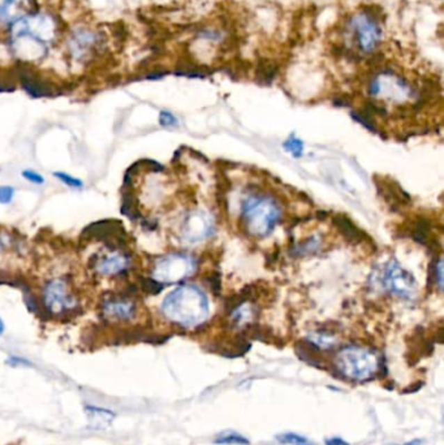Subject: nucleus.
Here are the masks:
<instances>
[{
    "mask_svg": "<svg viewBox=\"0 0 444 445\" xmlns=\"http://www.w3.org/2000/svg\"><path fill=\"white\" fill-rule=\"evenodd\" d=\"M56 26L47 15L24 16L12 26V49L25 61L43 59L55 38Z\"/></svg>",
    "mask_w": 444,
    "mask_h": 445,
    "instance_id": "nucleus-1",
    "label": "nucleus"
},
{
    "mask_svg": "<svg viewBox=\"0 0 444 445\" xmlns=\"http://www.w3.org/2000/svg\"><path fill=\"white\" fill-rule=\"evenodd\" d=\"M206 300L197 289L180 288L166 297L161 312L175 323L192 325L206 315Z\"/></svg>",
    "mask_w": 444,
    "mask_h": 445,
    "instance_id": "nucleus-2",
    "label": "nucleus"
},
{
    "mask_svg": "<svg viewBox=\"0 0 444 445\" xmlns=\"http://www.w3.org/2000/svg\"><path fill=\"white\" fill-rule=\"evenodd\" d=\"M338 367L345 378L354 382H366L376 374L379 359L367 349L349 346L338 355Z\"/></svg>",
    "mask_w": 444,
    "mask_h": 445,
    "instance_id": "nucleus-3",
    "label": "nucleus"
},
{
    "mask_svg": "<svg viewBox=\"0 0 444 445\" xmlns=\"http://www.w3.org/2000/svg\"><path fill=\"white\" fill-rule=\"evenodd\" d=\"M349 29L358 50L363 54L373 52L382 37L379 16L373 10H363L351 19Z\"/></svg>",
    "mask_w": 444,
    "mask_h": 445,
    "instance_id": "nucleus-4",
    "label": "nucleus"
},
{
    "mask_svg": "<svg viewBox=\"0 0 444 445\" xmlns=\"http://www.w3.org/2000/svg\"><path fill=\"white\" fill-rule=\"evenodd\" d=\"M242 215L253 234L266 236L271 232L279 213L273 203L267 200L251 197L244 202Z\"/></svg>",
    "mask_w": 444,
    "mask_h": 445,
    "instance_id": "nucleus-5",
    "label": "nucleus"
},
{
    "mask_svg": "<svg viewBox=\"0 0 444 445\" xmlns=\"http://www.w3.org/2000/svg\"><path fill=\"white\" fill-rule=\"evenodd\" d=\"M42 300L47 313L55 316L67 315L79 307V298L72 293L67 280L61 277L45 284Z\"/></svg>",
    "mask_w": 444,
    "mask_h": 445,
    "instance_id": "nucleus-6",
    "label": "nucleus"
},
{
    "mask_svg": "<svg viewBox=\"0 0 444 445\" xmlns=\"http://www.w3.org/2000/svg\"><path fill=\"white\" fill-rule=\"evenodd\" d=\"M193 262L182 255H168L161 258L155 266L154 277L159 283H173L179 282L182 277L189 276L192 273Z\"/></svg>",
    "mask_w": 444,
    "mask_h": 445,
    "instance_id": "nucleus-7",
    "label": "nucleus"
},
{
    "mask_svg": "<svg viewBox=\"0 0 444 445\" xmlns=\"http://www.w3.org/2000/svg\"><path fill=\"white\" fill-rule=\"evenodd\" d=\"M94 271L101 276H119L132 267L131 255L120 250L100 255L93 264Z\"/></svg>",
    "mask_w": 444,
    "mask_h": 445,
    "instance_id": "nucleus-8",
    "label": "nucleus"
},
{
    "mask_svg": "<svg viewBox=\"0 0 444 445\" xmlns=\"http://www.w3.org/2000/svg\"><path fill=\"white\" fill-rule=\"evenodd\" d=\"M384 283L393 293L405 298H409L415 289V283L412 275L406 273L396 262L388 264L384 275Z\"/></svg>",
    "mask_w": 444,
    "mask_h": 445,
    "instance_id": "nucleus-9",
    "label": "nucleus"
},
{
    "mask_svg": "<svg viewBox=\"0 0 444 445\" xmlns=\"http://www.w3.org/2000/svg\"><path fill=\"white\" fill-rule=\"evenodd\" d=\"M137 312L136 304L129 297H110L102 304V313L106 319L113 322H128Z\"/></svg>",
    "mask_w": 444,
    "mask_h": 445,
    "instance_id": "nucleus-10",
    "label": "nucleus"
},
{
    "mask_svg": "<svg viewBox=\"0 0 444 445\" xmlns=\"http://www.w3.org/2000/svg\"><path fill=\"white\" fill-rule=\"evenodd\" d=\"M28 0H0V24L16 22L24 17Z\"/></svg>",
    "mask_w": 444,
    "mask_h": 445,
    "instance_id": "nucleus-11",
    "label": "nucleus"
},
{
    "mask_svg": "<svg viewBox=\"0 0 444 445\" xmlns=\"http://www.w3.org/2000/svg\"><path fill=\"white\" fill-rule=\"evenodd\" d=\"M95 34L90 31H80L76 35H73L71 41V51L76 58L85 56L90 54L93 46L95 44Z\"/></svg>",
    "mask_w": 444,
    "mask_h": 445,
    "instance_id": "nucleus-12",
    "label": "nucleus"
},
{
    "mask_svg": "<svg viewBox=\"0 0 444 445\" xmlns=\"http://www.w3.org/2000/svg\"><path fill=\"white\" fill-rule=\"evenodd\" d=\"M21 82L24 89L31 94V97H49L51 92V88L45 81H42L37 76H33L31 73H22L21 74Z\"/></svg>",
    "mask_w": 444,
    "mask_h": 445,
    "instance_id": "nucleus-13",
    "label": "nucleus"
},
{
    "mask_svg": "<svg viewBox=\"0 0 444 445\" xmlns=\"http://www.w3.org/2000/svg\"><path fill=\"white\" fill-rule=\"evenodd\" d=\"M333 222L335 227L339 229V232L342 233L349 243L363 241V233L347 216L336 215L333 216Z\"/></svg>",
    "mask_w": 444,
    "mask_h": 445,
    "instance_id": "nucleus-14",
    "label": "nucleus"
},
{
    "mask_svg": "<svg viewBox=\"0 0 444 445\" xmlns=\"http://www.w3.org/2000/svg\"><path fill=\"white\" fill-rule=\"evenodd\" d=\"M85 412L89 418V425L94 428H104V427L111 425V422L115 418V414L112 412L101 409V407L88 406L85 409Z\"/></svg>",
    "mask_w": 444,
    "mask_h": 445,
    "instance_id": "nucleus-15",
    "label": "nucleus"
},
{
    "mask_svg": "<svg viewBox=\"0 0 444 445\" xmlns=\"http://www.w3.org/2000/svg\"><path fill=\"white\" fill-rule=\"evenodd\" d=\"M276 73H278V68L275 64L270 61H261L255 71L257 81L261 85H270L275 80Z\"/></svg>",
    "mask_w": 444,
    "mask_h": 445,
    "instance_id": "nucleus-16",
    "label": "nucleus"
},
{
    "mask_svg": "<svg viewBox=\"0 0 444 445\" xmlns=\"http://www.w3.org/2000/svg\"><path fill=\"white\" fill-rule=\"evenodd\" d=\"M214 444L216 445H249L251 442L239 432L224 431L214 439Z\"/></svg>",
    "mask_w": 444,
    "mask_h": 445,
    "instance_id": "nucleus-17",
    "label": "nucleus"
},
{
    "mask_svg": "<svg viewBox=\"0 0 444 445\" xmlns=\"http://www.w3.org/2000/svg\"><path fill=\"white\" fill-rule=\"evenodd\" d=\"M430 231H431L430 222L427 219H425V218H420L417 222H414L412 237L417 243L424 245V243H427V237L430 234Z\"/></svg>",
    "mask_w": 444,
    "mask_h": 445,
    "instance_id": "nucleus-18",
    "label": "nucleus"
},
{
    "mask_svg": "<svg viewBox=\"0 0 444 445\" xmlns=\"http://www.w3.org/2000/svg\"><path fill=\"white\" fill-rule=\"evenodd\" d=\"M351 116L354 118L356 122H360L365 128H367L369 131L376 132V127H375L373 116H372L370 113H367L365 110H361V111H352L351 112Z\"/></svg>",
    "mask_w": 444,
    "mask_h": 445,
    "instance_id": "nucleus-19",
    "label": "nucleus"
},
{
    "mask_svg": "<svg viewBox=\"0 0 444 445\" xmlns=\"http://www.w3.org/2000/svg\"><path fill=\"white\" fill-rule=\"evenodd\" d=\"M276 440L280 444L285 445H303L309 443V440L306 437H303V435H299V434H294V432L280 434V435L276 436Z\"/></svg>",
    "mask_w": 444,
    "mask_h": 445,
    "instance_id": "nucleus-20",
    "label": "nucleus"
},
{
    "mask_svg": "<svg viewBox=\"0 0 444 445\" xmlns=\"http://www.w3.org/2000/svg\"><path fill=\"white\" fill-rule=\"evenodd\" d=\"M54 176L56 177V179H59L63 184H65V185H68L70 188H74V189H80L84 186V182L81 181L80 179H77V177H73L71 175H68V173L64 172H55L54 173Z\"/></svg>",
    "mask_w": 444,
    "mask_h": 445,
    "instance_id": "nucleus-21",
    "label": "nucleus"
},
{
    "mask_svg": "<svg viewBox=\"0 0 444 445\" xmlns=\"http://www.w3.org/2000/svg\"><path fill=\"white\" fill-rule=\"evenodd\" d=\"M284 147L287 149V152H291L294 158H299L303 155V142L299 138L291 137L288 141L284 142Z\"/></svg>",
    "mask_w": 444,
    "mask_h": 445,
    "instance_id": "nucleus-22",
    "label": "nucleus"
},
{
    "mask_svg": "<svg viewBox=\"0 0 444 445\" xmlns=\"http://www.w3.org/2000/svg\"><path fill=\"white\" fill-rule=\"evenodd\" d=\"M141 286L142 289L149 294L161 293L163 289V284L157 282L155 279H142Z\"/></svg>",
    "mask_w": 444,
    "mask_h": 445,
    "instance_id": "nucleus-23",
    "label": "nucleus"
},
{
    "mask_svg": "<svg viewBox=\"0 0 444 445\" xmlns=\"http://www.w3.org/2000/svg\"><path fill=\"white\" fill-rule=\"evenodd\" d=\"M15 197V189L10 185H3L0 186V203L1 204H8L12 202Z\"/></svg>",
    "mask_w": 444,
    "mask_h": 445,
    "instance_id": "nucleus-24",
    "label": "nucleus"
},
{
    "mask_svg": "<svg viewBox=\"0 0 444 445\" xmlns=\"http://www.w3.org/2000/svg\"><path fill=\"white\" fill-rule=\"evenodd\" d=\"M206 282L210 285L212 292L215 294L221 293L222 291V282L219 273H212L209 277H206Z\"/></svg>",
    "mask_w": 444,
    "mask_h": 445,
    "instance_id": "nucleus-25",
    "label": "nucleus"
},
{
    "mask_svg": "<svg viewBox=\"0 0 444 445\" xmlns=\"http://www.w3.org/2000/svg\"><path fill=\"white\" fill-rule=\"evenodd\" d=\"M22 177L26 179L28 181L33 182V184H37V185H42L45 182V177L40 176V173L33 171V170H25L21 172Z\"/></svg>",
    "mask_w": 444,
    "mask_h": 445,
    "instance_id": "nucleus-26",
    "label": "nucleus"
},
{
    "mask_svg": "<svg viewBox=\"0 0 444 445\" xmlns=\"http://www.w3.org/2000/svg\"><path fill=\"white\" fill-rule=\"evenodd\" d=\"M159 122L163 127H176L177 125V120L176 118L172 115L171 112L161 111V116H159Z\"/></svg>",
    "mask_w": 444,
    "mask_h": 445,
    "instance_id": "nucleus-27",
    "label": "nucleus"
},
{
    "mask_svg": "<svg viewBox=\"0 0 444 445\" xmlns=\"http://www.w3.org/2000/svg\"><path fill=\"white\" fill-rule=\"evenodd\" d=\"M326 445H349L345 440L343 439H340V437H331V439H327L326 442Z\"/></svg>",
    "mask_w": 444,
    "mask_h": 445,
    "instance_id": "nucleus-28",
    "label": "nucleus"
},
{
    "mask_svg": "<svg viewBox=\"0 0 444 445\" xmlns=\"http://www.w3.org/2000/svg\"><path fill=\"white\" fill-rule=\"evenodd\" d=\"M333 104H335V106H340V107H347V106L351 104V102L347 101L345 98H336V99L333 101Z\"/></svg>",
    "mask_w": 444,
    "mask_h": 445,
    "instance_id": "nucleus-29",
    "label": "nucleus"
},
{
    "mask_svg": "<svg viewBox=\"0 0 444 445\" xmlns=\"http://www.w3.org/2000/svg\"><path fill=\"white\" fill-rule=\"evenodd\" d=\"M422 444V440L421 439H414V440H411V442H408V443H405V444L402 445H421Z\"/></svg>",
    "mask_w": 444,
    "mask_h": 445,
    "instance_id": "nucleus-30",
    "label": "nucleus"
},
{
    "mask_svg": "<svg viewBox=\"0 0 444 445\" xmlns=\"http://www.w3.org/2000/svg\"><path fill=\"white\" fill-rule=\"evenodd\" d=\"M4 332V322L0 319V334H3Z\"/></svg>",
    "mask_w": 444,
    "mask_h": 445,
    "instance_id": "nucleus-31",
    "label": "nucleus"
},
{
    "mask_svg": "<svg viewBox=\"0 0 444 445\" xmlns=\"http://www.w3.org/2000/svg\"><path fill=\"white\" fill-rule=\"evenodd\" d=\"M327 216V213H324V211H319L318 213V218H321V219H324Z\"/></svg>",
    "mask_w": 444,
    "mask_h": 445,
    "instance_id": "nucleus-32",
    "label": "nucleus"
}]
</instances>
